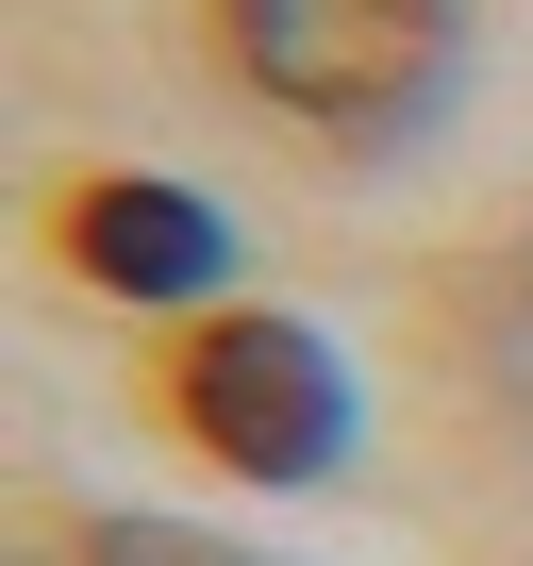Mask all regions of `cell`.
<instances>
[{"label":"cell","instance_id":"1","mask_svg":"<svg viewBox=\"0 0 533 566\" xmlns=\"http://www.w3.org/2000/svg\"><path fill=\"white\" fill-rule=\"evenodd\" d=\"M217 34H233V67L284 117H317V134L367 150V134H400V117L450 101L467 0H217Z\"/></svg>","mask_w":533,"mask_h":566},{"label":"cell","instance_id":"4","mask_svg":"<svg viewBox=\"0 0 533 566\" xmlns=\"http://www.w3.org/2000/svg\"><path fill=\"white\" fill-rule=\"evenodd\" d=\"M67 566H250V549H217V533H167V516H84V533H67Z\"/></svg>","mask_w":533,"mask_h":566},{"label":"cell","instance_id":"2","mask_svg":"<svg viewBox=\"0 0 533 566\" xmlns=\"http://www.w3.org/2000/svg\"><path fill=\"white\" fill-rule=\"evenodd\" d=\"M167 400H184V433H200L217 467H250V483L351 467V367H334V334H301V317H217V334H184Z\"/></svg>","mask_w":533,"mask_h":566},{"label":"cell","instance_id":"5","mask_svg":"<svg viewBox=\"0 0 533 566\" xmlns=\"http://www.w3.org/2000/svg\"><path fill=\"white\" fill-rule=\"evenodd\" d=\"M500 384H516V400H533V301H516V334H500Z\"/></svg>","mask_w":533,"mask_h":566},{"label":"cell","instance_id":"3","mask_svg":"<svg viewBox=\"0 0 533 566\" xmlns=\"http://www.w3.org/2000/svg\"><path fill=\"white\" fill-rule=\"evenodd\" d=\"M67 266L117 283V301H217L233 283V217L200 184H84L67 200Z\"/></svg>","mask_w":533,"mask_h":566}]
</instances>
